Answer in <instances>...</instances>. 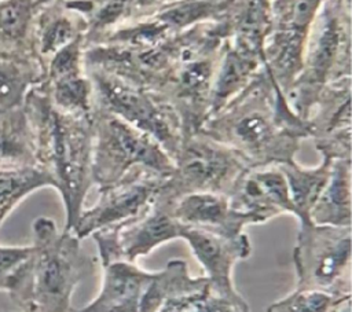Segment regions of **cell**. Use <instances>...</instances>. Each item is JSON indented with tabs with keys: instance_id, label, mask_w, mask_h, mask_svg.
<instances>
[{
	"instance_id": "cell-3",
	"label": "cell",
	"mask_w": 352,
	"mask_h": 312,
	"mask_svg": "<svg viewBox=\"0 0 352 312\" xmlns=\"http://www.w3.org/2000/svg\"><path fill=\"white\" fill-rule=\"evenodd\" d=\"M29 257L12 275L7 289L21 312H72L76 286L94 268L72 231H58L52 219L40 216L33 224Z\"/></svg>"
},
{
	"instance_id": "cell-24",
	"label": "cell",
	"mask_w": 352,
	"mask_h": 312,
	"mask_svg": "<svg viewBox=\"0 0 352 312\" xmlns=\"http://www.w3.org/2000/svg\"><path fill=\"white\" fill-rule=\"evenodd\" d=\"M44 77V66L36 56L0 58V110L22 106Z\"/></svg>"
},
{
	"instance_id": "cell-17",
	"label": "cell",
	"mask_w": 352,
	"mask_h": 312,
	"mask_svg": "<svg viewBox=\"0 0 352 312\" xmlns=\"http://www.w3.org/2000/svg\"><path fill=\"white\" fill-rule=\"evenodd\" d=\"M264 67L263 59L226 41L212 82L209 117L238 96Z\"/></svg>"
},
{
	"instance_id": "cell-16",
	"label": "cell",
	"mask_w": 352,
	"mask_h": 312,
	"mask_svg": "<svg viewBox=\"0 0 352 312\" xmlns=\"http://www.w3.org/2000/svg\"><path fill=\"white\" fill-rule=\"evenodd\" d=\"M81 37H84L82 21L62 1L38 4L33 22L32 44L33 54L43 66L54 54Z\"/></svg>"
},
{
	"instance_id": "cell-14",
	"label": "cell",
	"mask_w": 352,
	"mask_h": 312,
	"mask_svg": "<svg viewBox=\"0 0 352 312\" xmlns=\"http://www.w3.org/2000/svg\"><path fill=\"white\" fill-rule=\"evenodd\" d=\"M173 213L186 227L201 228L226 238H235L249 224H263L253 214L235 210L227 195L216 192H194L175 202Z\"/></svg>"
},
{
	"instance_id": "cell-12",
	"label": "cell",
	"mask_w": 352,
	"mask_h": 312,
	"mask_svg": "<svg viewBox=\"0 0 352 312\" xmlns=\"http://www.w3.org/2000/svg\"><path fill=\"white\" fill-rule=\"evenodd\" d=\"M180 239H184L197 261L205 269L209 289L224 296H236L232 283V268L239 260L252 253L249 236L242 232L235 238H226L201 228L184 227Z\"/></svg>"
},
{
	"instance_id": "cell-13",
	"label": "cell",
	"mask_w": 352,
	"mask_h": 312,
	"mask_svg": "<svg viewBox=\"0 0 352 312\" xmlns=\"http://www.w3.org/2000/svg\"><path fill=\"white\" fill-rule=\"evenodd\" d=\"M231 206L257 216L263 223L279 214L294 216L286 179L276 165L249 168L228 194Z\"/></svg>"
},
{
	"instance_id": "cell-20",
	"label": "cell",
	"mask_w": 352,
	"mask_h": 312,
	"mask_svg": "<svg viewBox=\"0 0 352 312\" xmlns=\"http://www.w3.org/2000/svg\"><path fill=\"white\" fill-rule=\"evenodd\" d=\"M62 3L82 21L85 47L135 18V0H63Z\"/></svg>"
},
{
	"instance_id": "cell-30",
	"label": "cell",
	"mask_w": 352,
	"mask_h": 312,
	"mask_svg": "<svg viewBox=\"0 0 352 312\" xmlns=\"http://www.w3.org/2000/svg\"><path fill=\"white\" fill-rule=\"evenodd\" d=\"M32 246H1L0 245V290L10 286L12 275L29 257Z\"/></svg>"
},
{
	"instance_id": "cell-31",
	"label": "cell",
	"mask_w": 352,
	"mask_h": 312,
	"mask_svg": "<svg viewBox=\"0 0 352 312\" xmlns=\"http://www.w3.org/2000/svg\"><path fill=\"white\" fill-rule=\"evenodd\" d=\"M170 0H135V18H143L154 14Z\"/></svg>"
},
{
	"instance_id": "cell-2",
	"label": "cell",
	"mask_w": 352,
	"mask_h": 312,
	"mask_svg": "<svg viewBox=\"0 0 352 312\" xmlns=\"http://www.w3.org/2000/svg\"><path fill=\"white\" fill-rule=\"evenodd\" d=\"M23 107L34 136L37 166L52 177L65 206L63 231H72L94 186L92 118L58 110L41 84L29 91Z\"/></svg>"
},
{
	"instance_id": "cell-26",
	"label": "cell",
	"mask_w": 352,
	"mask_h": 312,
	"mask_svg": "<svg viewBox=\"0 0 352 312\" xmlns=\"http://www.w3.org/2000/svg\"><path fill=\"white\" fill-rule=\"evenodd\" d=\"M44 187L55 188V183L40 166L0 168V227L26 197Z\"/></svg>"
},
{
	"instance_id": "cell-4",
	"label": "cell",
	"mask_w": 352,
	"mask_h": 312,
	"mask_svg": "<svg viewBox=\"0 0 352 312\" xmlns=\"http://www.w3.org/2000/svg\"><path fill=\"white\" fill-rule=\"evenodd\" d=\"M351 77L349 0H324L311 23L302 49L301 70L285 95L292 110L308 120L322 91Z\"/></svg>"
},
{
	"instance_id": "cell-27",
	"label": "cell",
	"mask_w": 352,
	"mask_h": 312,
	"mask_svg": "<svg viewBox=\"0 0 352 312\" xmlns=\"http://www.w3.org/2000/svg\"><path fill=\"white\" fill-rule=\"evenodd\" d=\"M41 87L58 110L73 115H91L94 109V88L87 70L44 80Z\"/></svg>"
},
{
	"instance_id": "cell-10",
	"label": "cell",
	"mask_w": 352,
	"mask_h": 312,
	"mask_svg": "<svg viewBox=\"0 0 352 312\" xmlns=\"http://www.w3.org/2000/svg\"><path fill=\"white\" fill-rule=\"evenodd\" d=\"M324 0H271L272 30L265 43V67L283 93L294 84L305 37Z\"/></svg>"
},
{
	"instance_id": "cell-32",
	"label": "cell",
	"mask_w": 352,
	"mask_h": 312,
	"mask_svg": "<svg viewBox=\"0 0 352 312\" xmlns=\"http://www.w3.org/2000/svg\"><path fill=\"white\" fill-rule=\"evenodd\" d=\"M54 1H63V0H38V4H47V3H54Z\"/></svg>"
},
{
	"instance_id": "cell-25",
	"label": "cell",
	"mask_w": 352,
	"mask_h": 312,
	"mask_svg": "<svg viewBox=\"0 0 352 312\" xmlns=\"http://www.w3.org/2000/svg\"><path fill=\"white\" fill-rule=\"evenodd\" d=\"M231 4L232 0H170L151 15L172 33H179L201 23L223 21Z\"/></svg>"
},
{
	"instance_id": "cell-28",
	"label": "cell",
	"mask_w": 352,
	"mask_h": 312,
	"mask_svg": "<svg viewBox=\"0 0 352 312\" xmlns=\"http://www.w3.org/2000/svg\"><path fill=\"white\" fill-rule=\"evenodd\" d=\"M352 294L296 287L290 294L272 302L265 312H346Z\"/></svg>"
},
{
	"instance_id": "cell-7",
	"label": "cell",
	"mask_w": 352,
	"mask_h": 312,
	"mask_svg": "<svg viewBox=\"0 0 352 312\" xmlns=\"http://www.w3.org/2000/svg\"><path fill=\"white\" fill-rule=\"evenodd\" d=\"M173 164V172L158 190L160 195L172 202L194 192L228 197L235 183L249 169L230 147L201 132L183 137Z\"/></svg>"
},
{
	"instance_id": "cell-5",
	"label": "cell",
	"mask_w": 352,
	"mask_h": 312,
	"mask_svg": "<svg viewBox=\"0 0 352 312\" xmlns=\"http://www.w3.org/2000/svg\"><path fill=\"white\" fill-rule=\"evenodd\" d=\"M92 118V184L100 188L121 181L133 170H148L169 177L175 164L162 146L146 132L117 115L94 107Z\"/></svg>"
},
{
	"instance_id": "cell-1",
	"label": "cell",
	"mask_w": 352,
	"mask_h": 312,
	"mask_svg": "<svg viewBox=\"0 0 352 312\" xmlns=\"http://www.w3.org/2000/svg\"><path fill=\"white\" fill-rule=\"evenodd\" d=\"M199 132L230 147L248 168L292 162L301 140L309 137L308 122L292 110L265 67L238 96L208 117Z\"/></svg>"
},
{
	"instance_id": "cell-15",
	"label": "cell",
	"mask_w": 352,
	"mask_h": 312,
	"mask_svg": "<svg viewBox=\"0 0 352 312\" xmlns=\"http://www.w3.org/2000/svg\"><path fill=\"white\" fill-rule=\"evenodd\" d=\"M103 268V283L98 296L72 312H140V301L153 272L129 261H114Z\"/></svg>"
},
{
	"instance_id": "cell-21",
	"label": "cell",
	"mask_w": 352,
	"mask_h": 312,
	"mask_svg": "<svg viewBox=\"0 0 352 312\" xmlns=\"http://www.w3.org/2000/svg\"><path fill=\"white\" fill-rule=\"evenodd\" d=\"M37 166L32 125L22 106L0 110V168Z\"/></svg>"
},
{
	"instance_id": "cell-33",
	"label": "cell",
	"mask_w": 352,
	"mask_h": 312,
	"mask_svg": "<svg viewBox=\"0 0 352 312\" xmlns=\"http://www.w3.org/2000/svg\"><path fill=\"white\" fill-rule=\"evenodd\" d=\"M346 312H351V309H349V311H346Z\"/></svg>"
},
{
	"instance_id": "cell-8",
	"label": "cell",
	"mask_w": 352,
	"mask_h": 312,
	"mask_svg": "<svg viewBox=\"0 0 352 312\" xmlns=\"http://www.w3.org/2000/svg\"><path fill=\"white\" fill-rule=\"evenodd\" d=\"M293 249L296 287L351 293V227L298 221Z\"/></svg>"
},
{
	"instance_id": "cell-18",
	"label": "cell",
	"mask_w": 352,
	"mask_h": 312,
	"mask_svg": "<svg viewBox=\"0 0 352 312\" xmlns=\"http://www.w3.org/2000/svg\"><path fill=\"white\" fill-rule=\"evenodd\" d=\"M309 220L319 225L351 227V159L333 161L329 180L309 212Z\"/></svg>"
},
{
	"instance_id": "cell-9",
	"label": "cell",
	"mask_w": 352,
	"mask_h": 312,
	"mask_svg": "<svg viewBox=\"0 0 352 312\" xmlns=\"http://www.w3.org/2000/svg\"><path fill=\"white\" fill-rule=\"evenodd\" d=\"M173 206L175 202L157 192L148 209L136 219L92 232L102 265L114 261L135 263L160 245L180 238L186 225L176 219Z\"/></svg>"
},
{
	"instance_id": "cell-6",
	"label": "cell",
	"mask_w": 352,
	"mask_h": 312,
	"mask_svg": "<svg viewBox=\"0 0 352 312\" xmlns=\"http://www.w3.org/2000/svg\"><path fill=\"white\" fill-rule=\"evenodd\" d=\"M94 88V107L109 111L154 137L173 159L183 142L180 120L155 91L113 73L85 67Z\"/></svg>"
},
{
	"instance_id": "cell-22",
	"label": "cell",
	"mask_w": 352,
	"mask_h": 312,
	"mask_svg": "<svg viewBox=\"0 0 352 312\" xmlns=\"http://www.w3.org/2000/svg\"><path fill=\"white\" fill-rule=\"evenodd\" d=\"M38 0H0V58L34 56L32 32Z\"/></svg>"
},
{
	"instance_id": "cell-29",
	"label": "cell",
	"mask_w": 352,
	"mask_h": 312,
	"mask_svg": "<svg viewBox=\"0 0 352 312\" xmlns=\"http://www.w3.org/2000/svg\"><path fill=\"white\" fill-rule=\"evenodd\" d=\"M187 308L188 312H250L249 304L239 293L236 296H224L212 291L209 287L188 297Z\"/></svg>"
},
{
	"instance_id": "cell-19",
	"label": "cell",
	"mask_w": 352,
	"mask_h": 312,
	"mask_svg": "<svg viewBox=\"0 0 352 312\" xmlns=\"http://www.w3.org/2000/svg\"><path fill=\"white\" fill-rule=\"evenodd\" d=\"M208 287L206 276L192 278L186 261L170 260L164 269L153 272L140 301V312H157L168 301L202 293Z\"/></svg>"
},
{
	"instance_id": "cell-23",
	"label": "cell",
	"mask_w": 352,
	"mask_h": 312,
	"mask_svg": "<svg viewBox=\"0 0 352 312\" xmlns=\"http://www.w3.org/2000/svg\"><path fill=\"white\" fill-rule=\"evenodd\" d=\"M331 164V159L322 157V162L312 168L302 166L296 159L278 165L286 179L290 199L296 212L294 217L298 221L309 220V212L329 180Z\"/></svg>"
},
{
	"instance_id": "cell-11",
	"label": "cell",
	"mask_w": 352,
	"mask_h": 312,
	"mask_svg": "<svg viewBox=\"0 0 352 312\" xmlns=\"http://www.w3.org/2000/svg\"><path fill=\"white\" fill-rule=\"evenodd\" d=\"M164 180L165 177L138 169L121 181L98 190L99 198L91 208L81 210L72 232L81 241L100 228L136 219L148 209Z\"/></svg>"
}]
</instances>
